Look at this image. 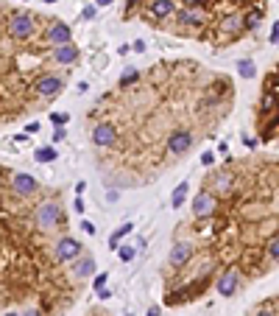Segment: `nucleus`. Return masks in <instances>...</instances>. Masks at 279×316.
I'll list each match as a JSON object with an SVG mask.
<instances>
[{
	"label": "nucleus",
	"instance_id": "31",
	"mask_svg": "<svg viewBox=\"0 0 279 316\" xmlns=\"http://www.w3.org/2000/svg\"><path fill=\"white\" fill-rule=\"evenodd\" d=\"M73 210H75V213H84V201H81V196H75V201H73Z\"/></svg>",
	"mask_w": 279,
	"mask_h": 316
},
{
	"label": "nucleus",
	"instance_id": "17",
	"mask_svg": "<svg viewBox=\"0 0 279 316\" xmlns=\"http://www.w3.org/2000/svg\"><path fill=\"white\" fill-rule=\"evenodd\" d=\"M137 81H140V70H137V67H126V73L120 76V81H117V87H120V90H126V87L137 84Z\"/></svg>",
	"mask_w": 279,
	"mask_h": 316
},
{
	"label": "nucleus",
	"instance_id": "21",
	"mask_svg": "<svg viewBox=\"0 0 279 316\" xmlns=\"http://www.w3.org/2000/svg\"><path fill=\"white\" fill-rule=\"evenodd\" d=\"M34 157H37V163H50V160H56V148H53V146L37 148V151H34Z\"/></svg>",
	"mask_w": 279,
	"mask_h": 316
},
{
	"label": "nucleus",
	"instance_id": "23",
	"mask_svg": "<svg viewBox=\"0 0 279 316\" xmlns=\"http://www.w3.org/2000/svg\"><path fill=\"white\" fill-rule=\"evenodd\" d=\"M117 249H120V260H123V263L134 260V255H137V249H134V246H117Z\"/></svg>",
	"mask_w": 279,
	"mask_h": 316
},
{
	"label": "nucleus",
	"instance_id": "41",
	"mask_svg": "<svg viewBox=\"0 0 279 316\" xmlns=\"http://www.w3.org/2000/svg\"><path fill=\"white\" fill-rule=\"evenodd\" d=\"M3 316H20V313H3Z\"/></svg>",
	"mask_w": 279,
	"mask_h": 316
},
{
	"label": "nucleus",
	"instance_id": "38",
	"mask_svg": "<svg viewBox=\"0 0 279 316\" xmlns=\"http://www.w3.org/2000/svg\"><path fill=\"white\" fill-rule=\"evenodd\" d=\"M22 316H42V313H39V311H26Z\"/></svg>",
	"mask_w": 279,
	"mask_h": 316
},
{
	"label": "nucleus",
	"instance_id": "1",
	"mask_svg": "<svg viewBox=\"0 0 279 316\" xmlns=\"http://www.w3.org/2000/svg\"><path fill=\"white\" fill-rule=\"evenodd\" d=\"M6 34H9L14 42H26V39H31L34 34H37V17L31 14V11H11L9 20H6Z\"/></svg>",
	"mask_w": 279,
	"mask_h": 316
},
{
	"label": "nucleus",
	"instance_id": "18",
	"mask_svg": "<svg viewBox=\"0 0 279 316\" xmlns=\"http://www.w3.org/2000/svg\"><path fill=\"white\" fill-rule=\"evenodd\" d=\"M187 188H190L187 182H179V188L173 190V196H170V205H173L176 210H179V207L185 205V199H187Z\"/></svg>",
	"mask_w": 279,
	"mask_h": 316
},
{
	"label": "nucleus",
	"instance_id": "32",
	"mask_svg": "<svg viewBox=\"0 0 279 316\" xmlns=\"http://www.w3.org/2000/svg\"><path fill=\"white\" fill-rule=\"evenodd\" d=\"M53 140H64V126H56V132H53Z\"/></svg>",
	"mask_w": 279,
	"mask_h": 316
},
{
	"label": "nucleus",
	"instance_id": "13",
	"mask_svg": "<svg viewBox=\"0 0 279 316\" xmlns=\"http://www.w3.org/2000/svg\"><path fill=\"white\" fill-rule=\"evenodd\" d=\"M237 283H240V272L237 269H226L221 274V277H218V294H223V297H232L235 291H237Z\"/></svg>",
	"mask_w": 279,
	"mask_h": 316
},
{
	"label": "nucleus",
	"instance_id": "2",
	"mask_svg": "<svg viewBox=\"0 0 279 316\" xmlns=\"http://www.w3.org/2000/svg\"><path fill=\"white\" fill-rule=\"evenodd\" d=\"M34 218H37V227H42L45 232L56 230L59 221H62V207H59V201H42V205H37Z\"/></svg>",
	"mask_w": 279,
	"mask_h": 316
},
{
	"label": "nucleus",
	"instance_id": "16",
	"mask_svg": "<svg viewBox=\"0 0 279 316\" xmlns=\"http://www.w3.org/2000/svg\"><path fill=\"white\" fill-rule=\"evenodd\" d=\"M132 230H134V224H132V221H126V224H120V227H117V230L109 235V249H117V243H120V238H126Z\"/></svg>",
	"mask_w": 279,
	"mask_h": 316
},
{
	"label": "nucleus",
	"instance_id": "14",
	"mask_svg": "<svg viewBox=\"0 0 279 316\" xmlns=\"http://www.w3.org/2000/svg\"><path fill=\"white\" fill-rule=\"evenodd\" d=\"M193 258V246L190 243H173V249H170V255H168V263L173 266V269H182V266H187V260Z\"/></svg>",
	"mask_w": 279,
	"mask_h": 316
},
{
	"label": "nucleus",
	"instance_id": "34",
	"mask_svg": "<svg viewBox=\"0 0 279 316\" xmlns=\"http://www.w3.org/2000/svg\"><path fill=\"white\" fill-rule=\"evenodd\" d=\"M84 17H87V20H92V17H95V6H87V9H84Z\"/></svg>",
	"mask_w": 279,
	"mask_h": 316
},
{
	"label": "nucleus",
	"instance_id": "3",
	"mask_svg": "<svg viewBox=\"0 0 279 316\" xmlns=\"http://www.w3.org/2000/svg\"><path fill=\"white\" fill-rule=\"evenodd\" d=\"M176 14V0H148L145 3V17L148 22H159V20H168V17Z\"/></svg>",
	"mask_w": 279,
	"mask_h": 316
},
{
	"label": "nucleus",
	"instance_id": "33",
	"mask_svg": "<svg viewBox=\"0 0 279 316\" xmlns=\"http://www.w3.org/2000/svg\"><path fill=\"white\" fill-rule=\"evenodd\" d=\"M117 196H120V193H117V190H106V199H109V201H117Z\"/></svg>",
	"mask_w": 279,
	"mask_h": 316
},
{
	"label": "nucleus",
	"instance_id": "20",
	"mask_svg": "<svg viewBox=\"0 0 279 316\" xmlns=\"http://www.w3.org/2000/svg\"><path fill=\"white\" fill-rule=\"evenodd\" d=\"M260 20H263V11H260V9H251V11H246V14H243V22H246V28H257Z\"/></svg>",
	"mask_w": 279,
	"mask_h": 316
},
{
	"label": "nucleus",
	"instance_id": "28",
	"mask_svg": "<svg viewBox=\"0 0 279 316\" xmlns=\"http://www.w3.org/2000/svg\"><path fill=\"white\" fill-rule=\"evenodd\" d=\"M81 230H84L87 235H95V224L90 221V218H87V221H81Z\"/></svg>",
	"mask_w": 279,
	"mask_h": 316
},
{
	"label": "nucleus",
	"instance_id": "39",
	"mask_svg": "<svg viewBox=\"0 0 279 316\" xmlns=\"http://www.w3.org/2000/svg\"><path fill=\"white\" fill-rule=\"evenodd\" d=\"M148 316H159V308H151V311H148Z\"/></svg>",
	"mask_w": 279,
	"mask_h": 316
},
{
	"label": "nucleus",
	"instance_id": "8",
	"mask_svg": "<svg viewBox=\"0 0 279 316\" xmlns=\"http://www.w3.org/2000/svg\"><path fill=\"white\" fill-rule=\"evenodd\" d=\"M81 255H84V246H81L75 238H59V243H56V258L62 260V263H73V260H79Z\"/></svg>",
	"mask_w": 279,
	"mask_h": 316
},
{
	"label": "nucleus",
	"instance_id": "25",
	"mask_svg": "<svg viewBox=\"0 0 279 316\" xmlns=\"http://www.w3.org/2000/svg\"><path fill=\"white\" fill-rule=\"evenodd\" d=\"M268 255H271V258H274V260H279V235H276V238H271V241H268Z\"/></svg>",
	"mask_w": 279,
	"mask_h": 316
},
{
	"label": "nucleus",
	"instance_id": "11",
	"mask_svg": "<svg viewBox=\"0 0 279 316\" xmlns=\"http://www.w3.org/2000/svg\"><path fill=\"white\" fill-rule=\"evenodd\" d=\"M207 14L201 9H179L176 11V26L179 28H195V26H204Z\"/></svg>",
	"mask_w": 279,
	"mask_h": 316
},
{
	"label": "nucleus",
	"instance_id": "10",
	"mask_svg": "<svg viewBox=\"0 0 279 316\" xmlns=\"http://www.w3.org/2000/svg\"><path fill=\"white\" fill-rule=\"evenodd\" d=\"M45 42L47 45H67L70 42V26L67 22H62V20H53V26L47 28V34H45Z\"/></svg>",
	"mask_w": 279,
	"mask_h": 316
},
{
	"label": "nucleus",
	"instance_id": "37",
	"mask_svg": "<svg viewBox=\"0 0 279 316\" xmlns=\"http://www.w3.org/2000/svg\"><path fill=\"white\" fill-rule=\"evenodd\" d=\"M98 6H112V0H95Z\"/></svg>",
	"mask_w": 279,
	"mask_h": 316
},
{
	"label": "nucleus",
	"instance_id": "6",
	"mask_svg": "<svg viewBox=\"0 0 279 316\" xmlns=\"http://www.w3.org/2000/svg\"><path fill=\"white\" fill-rule=\"evenodd\" d=\"M115 143H117V126H115V123H109V121L95 123V129H92V146L112 148Z\"/></svg>",
	"mask_w": 279,
	"mask_h": 316
},
{
	"label": "nucleus",
	"instance_id": "36",
	"mask_svg": "<svg viewBox=\"0 0 279 316\" xmlns=\"http://www.w3.org/2000/svg\"><path fill=\"white\" fill-rule=\"evenodd\" d=\"M98 297H100V300H106V297H112V291H109V288H100Z\"/></svg>",
	"mask_w": 279,
	"mask_h": 316
},
{
	"label": "nucleus",
	"instance_id": "30",
	"mask_svg": "<svg viewBox=\"0 0 279 316\" xmlns=\"http://www.w3.org/2000/svg\"><path fill=\"white\" fill-rule=\"evenodd\" d=\"M271 42H279V22H274V28H271Z\"/></svg>",
	"mask_w": 279,
	"mask_h": 316
},
{
	"label": "nucleus",
	"instance_id": "24",
	"mask_svg": "<svg viewBox=\"0 0 279 316\" xmlns=\"http://www.w3.org/2000/svg\"><path fill=\"white\" fill-rule=\"evenodd\" d=\"M106 280H109V274H106V272L95 274V280H92V288H95V291H100V288H104V285H106Z\"/></svg>",
	"mask_w": 279,
	"mask_h": 316
},
{
	"label": "nucleus",
	"instance_id": "5",
	"mask_svg": "<svg viewBox=\"0 0 279 316\" xmlns=\"http://www.w3.org/2000/svg\"><path fill=\"white\" fill-rule=\"evenodd\" d=\"M62 90H64V79L56 76V73H45L42 79H37V84H34V93H37L39 98H45V101L56 98Z\"/></svg>",
	"mask_w": 279,
	"mask_h": 316
},
{
	"label": "nucleus",
	"instance_id": "9",
	"mask_svg": "<svg viewBox=\"0 0 279 316\" xmlns=\"http://www.w3.org/2000/svg\"><path fill=\"white\" fill-rule=\"evenodd\" d=\"M11 190L26 199V196H34L39 190V182L34 179L31 174H14V176H11Z\"/></svg>",
	"mask_w": 279,
	"mask_h": 316
},
{
	"label": "nucleus",
	"instance_id": "7",
	"mask_svg": "<svg viewBox=\"0 0 279 316\" xmlns=\"http://www.w3.org/2000/svg\"><path fill=\"white\" fill-rule=\"evenodd\" d=\"M218 210V196L212 190H201L198 196L193 199V213L195 218H212Z\"/></svg>",
	"mask_w": 279,
	"mask_h": 316
},
{
	"label": "nucleus",
	"instance_id": "40",
	"mask_svg": "<svg viewBox=\"0 0 279 316\" xmlns=\"http://www.w3.org/2000/svg\"><path fill=\"white\" fill-rule=\"evenodd\" d=\"M260 316H274V313H271V311H263V313H260Z\"/></svg>",
	"mask_w": 279,
	"mask_h": 316
},
{
	"label": "nucleus",
	"instance_id": "42",
	"mask_svg": "<svg viewBox=\"0 0 279 316\" xmlns=\"http://www.w3.org/2000/svg\"><path fill=\"white\" fill-rule=\"evenodd\" d=\"M276 45H279V42H276Z\"/></svg>",
	"mask_w": 279,
	"mask_h": 316
},
{
	"label": "nucleus",
	"instance_id": "27",
	"mask_svg": "<svg viewBox=\"0 0 279 316\" xmlns=\"http://www.w3.org/2000/svg\"><path fill=\"white\" fill-rule=\"evenodd\" d=\"M50 121L56 123V126H64V123L70 121V115H64V112H53V115H50Z\"/></svg>",
	"mask_w": 279,
	"mask_h": 316
},
{
	"label": "nucleus",
	"instance_id": "22",
	"mask_svg": "<svg viewBox=\"0 0 279 316\" xmlns=\"http://www.w3.org/2000/svg\"><path fill=\"white\" fill-rule=\"evenodd\" d=\"M237 73H240L243 79H254V62H251V59H243V62H237Z\"/></svg>",
	"mask_w": 279,
	"mask_h": 316
},
{
	"label": "nucleus",
	"instance_id": "35",
	"mask_svg": "<svg viewBox=\"0 0 279 316\" xmlns=\"http://www.w3.org/2000/svg\"><path fill=\"white\" fill-rule=\"evenodd\" d=\"M134 51L142 53V51H145V42H142V39H137V42H134Z\"/></svg>",
	"mask_w": 279,
	"mask_h": 316
},
{
	"label": "nucleus",
	"instance_id": "15",
	"mask_svg": "<svg viewBox=\"0 0 279 316\" xmlns=\"http://www.w3.org/2000/svg\"><path fill=\"white\" fill-rule=\"evenodd\" d=\"M95 272V258L92 255H81L79 260H73V274L75 277H90Z\"/></svg>",
	"mask_w": 279,
	"mask_h": 316
},
{
	"label": "nucleus",
	"instance_id": "12",
	"mask_svg": "<svg viewBox=\"0 0 279 316\" xmlns=\"http://www.w3.org/2000/svg\"><path fill=\"white\" fill-rule=\"evenodd\" d=\"M50 56H53V62H56V64H75L81 53H79V48H75L73 42H67V45H56L50 51Z\"/></svg>",
	"mask_w": 279,
	"mask_h": 316
},
{
	"label": "nucleus",
	"instance_id": "29",
	"mask_svg": "<svg viewBox=\"0 0 279 316\" xmlns=\"http://www.w3.org/2000/svg\"><path fill=\"white\" fill-rule=\"evenodd\" d=\"M201 163H204V165H212V163H215V154H212V151L201 154Z\"/></svg>",
	"mask_w": 279,
	"mask_h": 316
},
{
	"label": "nucleus",
	"instance_id": "26",
	"mask_svg": "<svg viewBox=\"0 0 279 316\" xmlns=\"http://www.w3.org/2000/svg\"><path fill=\"white\" fill-rule=\"evenodd\" d=\"M179 3H182V9H204L207 0H179Z\"/></svg>",
	"mask_w": 279,
	"mask_h": 316
},
{
	"label": "nucleus",
	"instance_id": "4",
	"mask_svg": "<svg viewBox=\"0 0 279 316\" xmlns=\"http://www.w3.org/2000/svg\"><path fill=\"white\" fill-rule=\"evenodd\" d=\"M195 137L193 132H187V129H173V132L168 134V154L170 157H182V154H187L190 148H193Z\"/></svg>",
	"mask_w": 279,
	"mask_h": 316
},
{
	"label": "nucleus",
	"instance_id": "19",
	"mask_svg": "<svg viewBox=\"0 0 279 316\" xmlns=\"http://www.w3.org/2000/svg\"><path fill=\"white\" fill-rule=\"evenodd\" d=\"M212 182H215V190H221V193H229V190H232V174H218Z\"/></svg>",
	"mask_w": 279,
	"mask_h": 316
}]
</instances>
